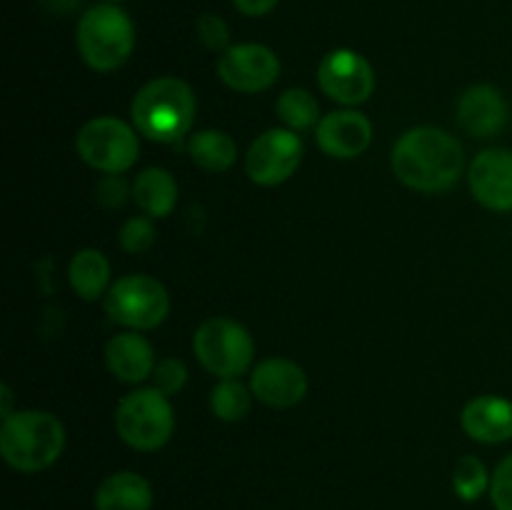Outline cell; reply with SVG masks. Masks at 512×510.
Masks as SVG:
<instances>
[{"instance_id":"3","label":"cell","mask_w":512,"mask_h":510,"mask_svg":"<svg viewBox=\"0 0 512 510\" xmlns=\"http://www.w3.org/2000/svg\"><path fill=\"white\" fill-rule=\"evenodd\" d=\"M65 448V428L48 410H18L0 425V455L20 473L50 468Z\"/></svg>"},{"instance_id":"8","label":"cell","mask_w":512,"mask_h":510,"mask_svg":"<svg viewBox=\"0 0 512 510\" xmlns=\"http://www.w3.org/2000/svg\"><path fill=\"white\" fill-rule=\"evenodd\" d=\"M78 155L90 165L108 175H120L133 168L140 155L138 130L118 118H93L80 128L75 138Z\"/></svg>"},{"instance_id":"20","label":"cell","mask_w":512,"mask_h":510,"mask_svg":"<svg viewBox=\"0 0 512 510\" xmlns=\"http://www.w3.org/2000/svg\"><path fill=\"white\" fill-rule=\"evenodd\" d=\"M68 280L73 285L75 295L83 300H98L105 295L110 283V263L100 250L85 248L78 250L70 260Z\"/></svg>"},{"instance_id":"14","label":"cell","mask_w":512,"mask_h":510,"mask_svg":"<svg viewBox=\"0 0 512 510\" xmlns=\"http://www.w3.org/2000/svg\"><path fill=\"white\" fill-rule=\"evenodd\" d=\"M315 138L325 155L350 160L368 150L373 140V125L358 110H335L320 120Z\"/></svg>"},{"instance_id":"6","label":"cell","mask_w":512,"mask_h":510,"mask_svg":"<svg viewBox=\"0 0 512 510\" xmlns=\"http://www.w3.org/2000/svg\"><path fill=\"white\" fill-rule=\"evenodd\" d=\"M193 353L210 375L220 380L238 378L250 368L255 343L248 330L230 318H210L195 330Z\"/></svg>"},{"instance_id":"32","label":"cell","mask_w":512,"mask_h":510,"mask_svg":"<svg viewBox=\"0 0 512 510\" xmlns=\"http://www.w3.org/2000/svg\"><path fill=\"white\" fill-rule=\"evenodd\" d=\"M108 3H118V0H108Z\"/></svg>"},{"instance_id":"11","label":"cell","mask_w":512,"mask_h":510,"mask_svg":"<svg viewBox=\"0 0 512 510\" xmlns=\"http://www.w3.org/2000/svg\"><path fill=\"white\" fill-rule=\"evenodd\" d=\"M218 75L228 88L240 90V93H260L278 80L280 60L268 45H230L220 55Z\"/></svg>"},{"instance_id":"31","label":"cell","mask_w":512,"mask_h":510,"mask_svg":"<svg viewBox=\"0 0 512 510\" xmlns=\"http://www.w3.org/2000/svg\"><path fill=\"white\" fill-rule=\"evenodd\" d=\"M0 415H3V418L13 415V390L5 383L0 385Z\"/></svg>"},{"instance_id":"15","label":"cell","mask_w":512,"mask_h":510,"mask_svg":"<svg viewBox=\"0 0 512 510\" xmlns=\"http://www.w3.org/2000/svg\"><path fill=\"white\" fill-rule=\"evenodd\" d=\"M458 123L473 138H493L508 123V103L493 85H473L458 103Z\"/></svg>"},{"instance_id":"12","label":"cell","mask_w":512,"mask_h":510,"mask_svg":"<svg viewBox=\"0 0 512 510\" xmlns=\"http://www.w3.org/2000/svg\"><path fill=\"white\" fill-rule=\"evenodd\" d=\"M473 198L495 213L512 210V150L490 148L475 155L468 170Z\"/></svg>"},{"instance_id":"17","label":"cell","mask_w":512,"mask_h":510,"mask_svg":"<svg viewBox=\"0 0 512 510\" xmlns=\"http://www.w3.org/2000/svg\"><path fill=\"white\" fill-rule=\"evenodd\" d=\"M105 363L123 383H143L155 370L153 345L140 333L113 335L105 345Z\"/></svg>"},{"instance_id":"28","label":"cell","mask_w":512,"mask_h":510,"mask_svg":"<svg viewBox=\"0 0 512 510\" xmlns=\"http://www.w3.org/2000/svg\"><path fill=\"white\" fill-rule=\"evenodd\" d=\"M490 500L495 510H512V455L495 468L490 478Z\"/></svg>"},{"instance_id":"13","label":"cell","mask_w":512,"mask_h":510,"mask_svg":"<svg viewBox=\"0 0 512 510\" xmlns=\"http://www.w3.org/2000/svg\"><path fill=\"white\" fill-rule=\"evenodd\" d=\"M250 390L270 408H293L308 393V375L295 360L268 358L250 375Z\"/></svg>"},{"instance_id":"21","label":"cell","mask_w":512,"mask_h":510,"mask_svg":"<svg viewBox=\"0 0 512 510\" xmlns=\"http://www.w3.org/2000/svg\"><path fill=\"white\" fill-rule=\"evenodd\" d=\"M188 153L193 163L200 170H208V173H223V170L233 168L235 158H238L235 140L223 130L213 128L198 130L195 135H190Z\"/></svg>"},{"instance_id":"19","label":"cell","mask_w":512,"mask_h":510,"mask_svg":"<svg viewBox=\"0 0 512 510\" xmlns=\"http://www.w3.org/2000/svg\"><path fill=\"white\" fill-rule=\"evenodd\" d=\"M133 200L150 218H168L178 205V183L163 168H145L133 183Z\"/></svg>"},{"instance_id":"10","label":"cell","mask_w":512,"mask_h":510,"mask_svg":"<svg viewBox=\"0 0 512 510\" xmlns=\"http://www.w3.org/2000/svg\"><path fill=\"white\" fill-rule=\"evenodd\" d=\"M318 85L330 100L340 105H360L373 95V65L348 48L333 50L320 60Z\"/></svg>"},{"instance_id":"23","label":"cell","mask_w":512,"mask_h":510,"mask_svg":"<svg viewBox=\"0 0 512 510\" xmlns=\"http://www.w3.org/2000/svg\"><path fill=\"white\" fill-rule=\"evenodd\" d=\"M210 408H213L215 418L225 420V423L243 420L250 413L248 388L235 378L220 380L213 388V395H210Z\"/></svg>"},{"instance_id":"26","label":"cell","mask_w":512,"mask_h":510,"mask_svg":"<svg viewBox=\"0 0 512 510\" xmlns=\"http://www.w3.org/2000/svg\"><path fill=\"white\" fill-rule=\"evenodd\" d=\"M150 378H153L155 390H160L163 395H175L188 383V368L178 358H165L155 365Z\"/></svg>"},{"instance_id":"5","label":"cell","mask_w":512,"mask_h":510,"mask_svg":"<svg viewBox=\"0 0 512 510\" xmlns=\"http://www.w3.org/2000/svg\"><path fill=\"white\" fill-rule=\"evenodd\" d=\"M115 430L130 448L143 453L160 450L175 430V415L168 395L155 388L128 393L115 410Z\"/></svg>"},{"instance_id":"1","label":"cell","mask_w":512,"mask_h":510,"mask_svg":"<svg viewBox=\"0 0 512 510\" xmlns=\"http://www.w3.org/2000/svg\"><path fill=\"white\" fill-rule=\"evenodd\" d=\"M463 145L440 128H413L393 148V173L400 183L420 193H440L458 183L463 173Z\"/></svg>"},{"instance_id":"9","label":"cell","mask_w":512,"mask_h":510,"mask_svg":"<svg viewBox=\"0 0 512 510\" xmlns=\"http://www.w3.org/2000/svg\"><path fill=\"white\" fill-rule=\"evenodd\" d=\"M303 160V140L295 130L270 128L253 140L245 155V173L255 185L285 183Z\"/></svg>"},{"instance_id":"22","label":"cell","mask_w":512,"mask_h":510,"mask_svg":"<svg viewBox=\"0 0 512 510\" xmlns=\"http://www.w3.org/2000/svg\"><path fill=\"white\" fill-rule=\"evenodd\" d=\"M280 120L288 125L290 130H308L320 123V108L318 100L308 93V90L290 88L275 103Z\"/></svg>"},{"instance_id":"30","label":"cell","mask_w":512,"mask_h":510,"mask_svg":"<svg viewBox=\"0 0 512 510\" xmlns=\"http://www.w3.org/2000/svg\"><path fill=\"white\" fill-rule=\"evenodd\" d=\"M278 3L280 0H233V5L240 10V13L253 15V18L255 15L270 13V10H273Z\"/></svg>"},{"instance_id":"25","label":"cell","mask_w":512,"mask_h":510,"mask_svg":"<svg viewBox=\"0 0 512 510\" xmlns=\"http://www.w3.org/2000/svg\"><path fill=\"white\" fill-rule=\"evenodd\" d=\"M155 225L150 215H135V218L125 220V225L120 228L118 243L125 253H145L148 248H153L155 243Z\"/></svg>"},{"instance_id":"16","label":"cell","mask_w":512,"mask_h":510,"mask_svg":"<svg viewBox=\"0 0 512 510\" xmlns=\"http://www.w3.org/2000/svg\"><path fill=\"white\" fill-rule=\"evenodd\" d=\"M463 430L478 443H505L512 438V400L500 395H480L463 408Z\"/></svg>"},{"instance_id":"18","label":"cell","mask_w":512,"mask_h":510,"mask_svg":"<svg viewBox=\"0 0 512 510\" xmlns=\"http://www.w3.org/2000/svg\"><path fill=\"white\" fill-rule=\"evenodd\" d=\"M153 488L138 473H113L95 490V510H150Z\"/></svg>"},{"instance_id":"27","label":"cell","mask_w":512,"mask_h":510,"mask_svg":"<svg viewBox=\"0 0 512 510\" xmlns=\"http://www.w3.org/2000/svg\"><path fill=\"white\" fill-rule=\"evenodd\" d=\"M195 30H198V38L205 48L210 50H228V40H230V30L228 23L223 18L213 13L200 15L198 23H195Z\"/></svg>"},{"instance_id":"7","label":"cell","mask_w":512,"mask_h":510,"mask_svg":"<svg viewBox=\"0 0 512 510\" xmlns=\"http://www.w3.org/2000/svg\"><path fill=\"white\" fill-rule=\"evenodd\" d=\"M103 308L113 323L133 330H153L168 318L170 298L160 280L150 275H125L110 285Z\"/></svg>"},{"instance_id":"24","label":"cell","mask_w":512,"mask_h":510,"mask_svg":"<svg viewBox=\"0 0 512 510\" xmlns=\"http://www.w3.org/2000/svg\"><path fill=\"white\" fill-rule=\"evenodd\" d=\"M453 488H455V495L468 500V503L478 500L485 490H490V478L485 465L480 463L478 458H473V455L460 458V463L455 465V473H453Z\"/></svg>"},{"instance_id":"4","label":"cell","mask_w":512,"mask_h":510,"mask_svg":"<svg viewBox=\"0 0 512 510\" xmlns=\"http://www.w3.org/2000/svg\"><path fill=\"white\" fill-rule=\"evenodd\" d=\"M80 58L98 73H110L125 65L135 48V28L133 20L125 10L113 3L93 5L83 13L78 23Z\"/></svg>"},{"instance_id":"29","label":"cell","mask_w":512,"mask_h":510,"mask_svg":"<svg viewBox=\"0 0 512 510\" xmlns=\"http://www.w3.org/2000/svg\"><path fill=\"white\" fill-rule=\"evenodd\" d=\"M128 183H125L120 175H108V178L100 180L98 185V198L100 203L108 205V208H118V205H123L125 200H128Z\"/></svg>"},{"instance_id":"2","label":"cell","mask_w":512,"mask_h":510,"mask_svg":"<svg viewBox=\"0 0 512 510\" xmlns=\"http://www.w3.org/2000/svg\"><path fill=\"white\" fill-rule=\"evenodd\" d=\"M195 93L180 78H155L138 90L133 100V125L153 143H175L195 123Z\"/></svg>"}]
</instances>
